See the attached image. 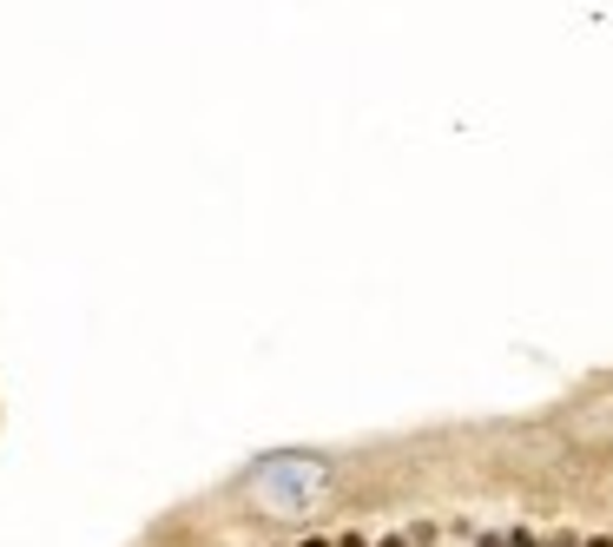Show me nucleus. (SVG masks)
Wrapping results in <instances>:
<instances>
[{"instance_id": "nucleus-1", "label": "nucleus", "mask_w": 613, "mask_h": 547, "mask_svg": "<svg viewBox=\"0 0 613 547\" xmlns=\"http://www.w3.org/2000/svg\"><path fill=\"white\" fill-rule=\"evenodd\" d=\"M337 547H363V541H357V535H343V541H337Z\"/></svg>"}, {"instance_id": "nucleus-3", "label": "nucleus", "mask_w": 613, "mask_h": 547, "mask_svg": "<svg viewBox=\"0 0 613 547\" xmlns=\"http://www.w3.org/2000/svg\"><path fill=\"white\" fill-rule=\"evenodd\" d=\"M588 547H613V541H607V535H601V541H588Z\"/></svg>"}, {"instance_id": "nucleus-2", "label": "nucleus", "mask_w": 613, "mask_h": 547, "mask_svg": "<svg viewBox=\"0 0 613 547\" xmlns=\"http://www.w3.org/2000/svg\"><path fill=\"white\" fill-rule=\"evenodd\" d=\"M482 547H508V541H502V535H489V541H482Z\"/></svg>"}]
</instances>
